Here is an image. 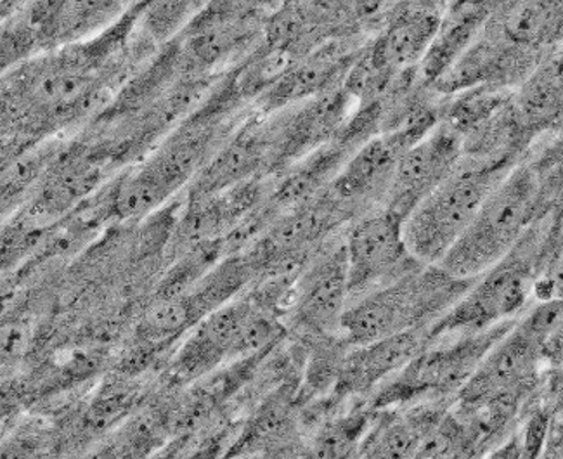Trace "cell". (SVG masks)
<instances>
[{"label":"cell","mask_w":563,"mask_h":459,"mask_svg":"<svg viewBox=\"0 0 563 459\" xmlns=\"http://www.w3.org/2000/svg\"><path fill=\"white\" fill-rule=\"evenodd\" d=\"M562 143L559 132L529 150L494 187L477 216L439 262L462 280H474L501 261L539 220L562 207Z\"/></svg>","instance_id":"6da1fadb"},{"label":"cell","mask_w":563,"mask_h":459,"mask_svg":"<svg viewBox=\"0 0 563 459\" xmlns=\"http://www.w3.org/2000/svg\"><path fill=\"white\" fill-rule=\"evenodd\" d=\"M548 274H562V207L536 222L501 261L475 277L465 295L430 326V343L519 317L534 302L536 280Z\"/></svg>","instance_id":"7a4b0ae2"},{"label":"cell","mask_w":563,"mask_h":459,"mask_svg":"<svg viewBox=\"0 0 563 459\" xmlns=\"http://www.w3.org/2000/svg\"><path fill=\"white\" fill-rule=\"evenodd\" d=\"M474 280L453 276L439 264H420L351 302L340 321V334L349 346L357 347L433 325L465 295Z\"/></svg>","instance_id":"3957f363"},{"label":"cell","mask_w":563,"mask_h":459,"mask_svg":"<svg viewBox=\"0 0 563 459\" xmlns=\"http://www.w3.org/2000/svg\"><path fill=\"white\" fill-rule=\"evenodd\" d=\"M519 162L463 156L402 223L406 247L423 264H439L462 237L494 187Z\"/></svg>","instance_id":"277c9868"},{"label":"cell","mask_w":563,"mask_h":459,"mask_svg":"<svg viewBox=\"0 0 563 459\" xmlns=\"http://www.w3.org/2000/svg\"><path fill=\"white\" fill-rule=\"evenodd\" d=\"M515 319L498 323L477 334L439 338L405 370L387 380L366 398L373 411L402 407L423 401H453L454 395L468 382L490 347L507 334Z\"/></svg>","instance_id":"5b68a950"},{"label":"cell","mask_w":563,"mask_h":459,"mask_svg":"<svg viewBox=\"0 0 563 459\" xmlns=\"http://www.w3.org/2000/svg\"><path fill=\"white\" fill-rule=\"evenodd\" d=\"M547 340L517 317L454 395V409H477L496 403L526 407L551 368L543 356Z\"/></svg>","instance_id":"8992f818"},{"label":"cell","mask_w":563,"mask_h":459,"mask_svg":"<svg viewBox=\"0 0 563 459\" xmlns=\"http://www.w3.org/2000/svg\"><path fill=\"white\" fill-rule=\"evenodd\" d=\"M402 223V217L387 207H378L345 228L349 304L423 264L409 253Z\"/></svg>","instance_id":"52a82bcc"},{"label":"cell","mask_w":563,"mask_h":459,"mask_svg":"<svg viewBox=\"0 0 563 459\" xmlns=\"http://www.w3.org/2000/svg\"><path fill=\"white\" fill-rule=\"evenodd\" d=\"M343 229L331 238L295 281L285 316L300 340L340 337V321L349 307L347 255Z\"/></svg>","instance_id":"ba28073f"},{"label":"cell","mask_w":563,"mask_h":459,"mask_svg":"<svg viewBox=\"0 0 563 459\" xmlns=\"http://www.w3.org/2000/svg\"><path fill=\"white\" fill-rule=\"evenodd\" d=\"M550 53L511 44L486 25L477 41L432 90L442 98L478 86L515 90Z\"/></svg>","instance_id":"9c48e42d"},{"label":"cell","mask_w":563,"mask_h":459,"mask_svg":"<svg viewBox=\"0 0 563 459\" xmlns=\"http://www.w3.org/2000/svg\"><path fill=\"white\" fill-rule=\"evenodd\" d=\"M254 307V302L243 293L192 326L191 335L172 361L174 382L191 383L209 376L225 362L241 361V331Z\"/></svg>","instance_id":"30bf717a"},{"label":"cell","mask_w":563,"mask_h":459,"mask_svg":"<svg viewBox=\"0 0 563 459\" xmlns=\"http://www.w3.org/2000/svg\"><path fill=\"white\" fill-rule=\"evenodd\" d=\"M462 135L444 122L400 155L382 207L406 217L448 177L462 159Z\"/></svg>","instance_id":"8fae6325"},{"label":"cell","mask_w":563,"mask_h":459,"mask_svg":"<svg viewBox=\"0 0 563 459\" xmlns=\"http://www.w3.org/2000/svg\"><path fill=\"white\" fill-rule=\"evenodd\" d=\"M430 326H418L364 346L351 347L330 397L340 404L369 397L430 346Z\"/></svg>","instance_id":"7c38bea8"},{"label":"cell","mask_w":563,"mask_h":459,"mask_svg":"<svg viewBox=\"0 0 563 459\" xmlns=\"http://www.w3.org/2000/svg\"><path fill=\"white\" fill-rule=\"evenodd\" d=\"M408 147L396 135L367 139L360 150L343 163L324 192L347 211L352 220L384 205L400 155Z\"/></svg>","instance_id":"4fadbf2b"},{"label":"cell","mask_w":563,"mask_h":459,"mask_svg":"<svg viewBox=\"0 0 563 459\" xmlns=\"http://www.w3.org/2000/svg\"><path fill=\"white\" fill-rule=\"evenodd\" d=\"M496 0H454L442 11L429 50L418 65V80L432 89L486 29Z\"/></svg>","instance_id":"5bb4252c"},{"label":"cell","mask_w":563,"mask_h":459,"mask_svg":"<svg viewBox=\"0 0 563 459\" xmlns=\"http://www.w3.org/2000/svg\"><path fill=\"white\" fill-rule=\"evenodd\" d=\"M487 26L527 50L562 47L563 0H496Z\"/></svg>","instance_id":"9a60e30c"},{"label":"cell","mask_w":563,"mask_h":459,"mask_svg":"<svg viewBox=\"0 0 563 459\" xmlns=\"http://www.w3.org/2000/svg\"><path fill=\"white\" fill-rule=\"evenodd\" d=\"M562 53L551 51L514 90L515 110L532 138L560 132L562 123Z\"/></svg>","instance_id":"2e32d148"},{"label":"cell","mask_w":563,"mask_h":459,"mask_svg":"<svg viewBox=\"0 0 563 459\" xmlns=\"http://www.w3.org/2000/svg\"><path fill=\"white\" fill-rule=\"evenodd\" d=\"M420 2H423V4L432 6V8L439 9V11H444L448 6L451 4V2H454V0H420Z\"/></svg>","instance_id":"e0dca14e"},{"label":"cell","mask_w":563,"mask_h":459,"mask_svg":"<svg viewBox=\"0 0 563 459\" xmlns=\"http://www.w3.org/2000/svg\"><path fill=\"white\" fill-rule=\"evenodd\" d=\"M2 428H4V425H2V423H0V434H2Z\"/></svg>","instance_id":"ac0fdd59"}]
</instances>
